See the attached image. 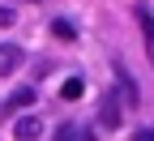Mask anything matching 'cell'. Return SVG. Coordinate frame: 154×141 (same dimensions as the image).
Instances as JSON below:
<instances>
[{"label": "cell", "instance_id": "6da1fadb", "mask_svg": "<svg viewBox=\"0 0 154 141\" xmlns=\"http://www.w3.org/2000/svg\"><path fill=\"white\" fill-rule=\"evenodd\" d=\"M99 124L103 128H120L124 124V111H120V98H116V94H107L99 103Z\"/></svg>", "mask_w": 154, "mask_h": 141}, {"label": "cell", "instance_id": "7a4b0ae2", "mask_svg": "<svg viewBox=\"0 0 154 141\" xmlns=\"http://www.w3.org/2000/svg\"><path fill=\"white\" fill-rule=\"evenodd\" d=\"M13 137L17 141H38V137H43V120H38V115H22L13 124Z\"/></svg>", "mask_w": 154, "mask_h": 141}, {"label": "cell", "instance_id": "3957f363", "mask_svg": "<svg viewBox=\"0 0 154 141\" xmlns=\"http://www.w3.org/2000/svg\"><path fill=\"white\" fill-rule=\"evenodd\" d=\"M137 26H141V34H146V51H150V60H154V13H150L146 5H137Z\"/></svg>", "mask_w": 154, "mask_h": 141}, {"label": "cell", "instance_id": "277c9868", "mask_svg": "<svg viewBox=\"0 0 154 141\" xmlns=\"http://www.w3.org/2000/svg\"><path fill=\"white\" fill-rule=\"evenodd\" d=\"M17 64H22V47H9V43H0V77H9Z\"/></svg>", "mask_w": 154, "mask_h": 141}, {"label": "cell", "instance_id": "5b68a950", "mask_svg": "<svg viewBox=\"0 0 154 141\" xmlns=\"http://www.w3.org/2000/svg\"><path fill=\"white\" fill-rule=\"evenodd\" d=\"M56 141H94L86 124H60L56 128Z\"/></svg>", "mask_w": 154, "mask_h": 141}, {"label": "cell", "instance_id": "8992f818", "mask_svg": "<svg viewBox=\"0 0 154 141\" xmlns=\"http://www.w3.org/2000/svg\"><path fill=\"white\" fill-rule=\"evenodd\" d=\"M82 90H86V81H82V77H69V81L60 86V98H69V103H73V98H82Z\"/></svg>", "mask_w": 154, "mask_h": 141}, {"label": "cell", "instance_id": "52a82bcc", "mask_svg": "<svg viewBox=\"0 0 154 141\" xmlns=\"http://www.w3.org/2000/svg\"><path fill=\"white\" fill-rule=\"evenodd\" d=\"M30 103H34V90H30V86H22V90L9 94V107H30Z\"/></svg>", "mask_w": 154, "mask_h": 141}, {"label": "cell", "instance_id": "ba28073f", "mask_svg": "<svg viewBox=\"0 0 154 141\" xmlns=\"http://www.w3.org/2000/svg\"><path fill=\"white\" fill-rule=\"evenodd\" d=\"M51 34H56V38H73L77 30H73V22H56V26H51Z\"/></svg>", "mask_w": 154, "mask_h": 141}, {"label": "cell", "instance_id": "9c48e42d", "mask_svg": "<svg viewBox=\"0 0 154 141\" xmlns=\"http://www.w3.org/2000/svg\"><path fill=\"white\" fill-rule=\"evenodd\" d=\"M133 141H154V128H137V133H133Z\"/></svg>", "mask_w": 154, "mask_h": 141}, {"label": "cell", "instance_id": "30bf717a", "mask_svg": "<svg viewBox=\"0 0 154 141\" xmlns=\"http://www.w3.org/2000/svg\"><path fill=\"white\" fill-rule=\"evenodd\" d=\"M0 26H13V9H0Z\"/></svg>", "mask_w": 154, "mask_h": 141}]
</instances>
